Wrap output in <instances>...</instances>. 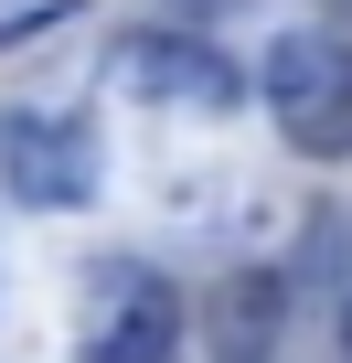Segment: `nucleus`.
I'll list each match as a JSON object with an SVG mask.
<instances>
[{
    "instance_id": "obj_1",
    "label": "nucleus",
    "mask_w": 352,
    "mask_h": 363,
    "mask_svg": "<svg viewBox=\"0 0 352 363\" xmlns=\"http://www.w3.org/2000/svg\"><path fill=\"white\" fill-rule=\"evenodd\" d=\"M256 96L288 128V150H310V160L352 150V43L341 33H278L256 65Z\"/></svg>"
},
{
    "instance_id": "obj_2",
    "label": "nucleus",
    "mask_w": 352,
    "mask_h": 363,
    "mask_svg": "<svg viewBox=\"0 0 352 363\" xmlns=\"http://www.w3.org/2000/svg\"><path fill=\"white\" fill-rule=\"evenodd\" d=\"M182 352V289H171L160 267H96V289H86V342H75V363H171Z\"/></svg>"
},
{
    "instance_id": "obj_3",
    "label": "nucleus",
    "mask_w": 352,
    "mask_h": 363,
    "mask_svg": "<svg viewBox=\"0 0 352 363\" xmlns=\"http://www.w3.org/2000/svg\"><path fill=\"white\" fill-rule=\"evenodd\" d=\"M107 86L118 96H139V107H246V65L235 54H214L203 33H128L118 54H107Z\"/></svg>"
},
{
    "instance_id": "obj_4",
    "label": "nucleus",
    "mask_w": 352,
    "mask_h": 363,
    "mask_svg": "<svg viewBox=\"0 0 352 363\" xmlns=\"http://www.w3.org/2000/svg\"><path fill=\"white\" fill-rule=\"evenodd\" d=\"M96 128L75 118V107H11L0 118V182H11L22 203H43V214H64V203H86L96 193Z\"/></svg>"
},
{
    "instance_id": "obj_5",
    "label": "nucleus",
    "mask_w": 352,
    "mask_h": 363,
    "mask_svg": "<svg viewBox=\"0 0 352 363\" xmlns=\"http://www.w3.org/2000/svg\"><path fill=\"white\" fill-rule=\"evenodd\" d=\"M278 320H288V278H278V267H235V278L214 289V310H203L214 363H267V352H278Z\"/></svg>"
},
{
    "instance_id": "obj_6",
    "label": "nucleus",
    "mask_w": 352,
    "mask_h": 363,
    "mask_svg": "<svg viewBox=\"0 0 352 363\" xmlns=\"http://www.w3.org/2000/svg\"><path fill=\"white\" fill-rule=\"evenodd\" d=\"M54 22H64V0H43V11H11V22H0V54L33 43V33H54Z\"/></svg>"
},
{
    "instance_id": "obj_7",
    "label": "nucleus",
    "mask_w": 352,
    "mask_h": 363,
    "mask_svg": "<svg viewBox=\"0 0 352 363\" xmlns=\"http://www.w3.org/2000/svg\"><path fill=\"white\" fill-rule=\"evenodd\" d=\"M341 342H352V289H341Z\"/></svg>"
}]
</instances>
